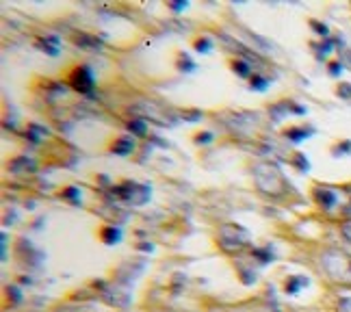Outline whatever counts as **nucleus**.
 <instances>
[{"label":"nucleus","mask_w":351,"mask_h":312,"mask_svg":"<svg viewBox=\"0 0 351 312\" xmlns=\"http://www.w3.org/2000/svg\"><path fill=\"white\" fill-rule=\"evenodd\" d=\"M254 180L267 195H282L286 191V178L273 163H258L254 167Z\"/></svg>","instance_id":"obj_1"},{"label":"nucleus","mask_w":351,"mask_h":312,"mask_svg":"<svg viewBox=\"0 0 351 312\" xmlns=\"http://www.w3.org/2000/svg\"><path fill=\"white\" fill-rule=\"evenodd\" d=\"M249 241V234L245 228L241 226H234V224H226L224 228L219 230V245L224 247L226 252H238L243 250Z\"/></svg>","instance_id":"obj_2"},{"label":"nucleus","mask_w":351,"mask_h":312,"mask_svg":"<svg viewBox=\"0 0 351 312\" xmlns=\"http://www.w3.org/2000/svg\"><path fill=\"white\" fill-rule=\"evenodd\" d=\"M113 193H117L126 202H130V204H143V202H147V197H150V189L133 185V182H126V185H122V187H115Z\"/></svg>","instance_id":"obj_3"},{"label":"nucleus","mask_w":351,"mask_h":312,"mask_svg":"<svg viewBox=\"0 0 351 312\" xmlns=\"http://www.w3.org/2000/svg\"><path fill=\"white\" fill-rule=\"evenodd\" d=\"M70 82H72L74 89L80 91V94H91V89H94V74H91V70L87 65H80L72 74Z\"/></svg>","instance_id":"obj_4"},{"label":"nucleus","mask_w":351,"mask_h":312,"mask_svg":"<svg viewBox=\"0 0 351 312\" xmlns=\"http://www.w3.org/2000/svg\"><path fill=\"white\" fill-rule=\"evenodd\" d=\"M102 299L106 304L115 306V308H126L130 304V295H128V291H122L119 286H108L102 291Z\"/></svg>","instance_id":"obj_5"},{"label":"nucleus","mask_w":351,"mask_h":312,"mask_svg":"<svg viewBox=\"0 0 351 312\" xmlns=\"http://www.w3.org/2000/svg\"><path fill=\"white\" fill-rule=\"evenodd\" d=\"M315 199L319 202V206H323V208H334V204H336V193L332 189H321V187H317L315 189Z\"/></svg>","instance_id":"obj_6"},{"label":"nucleus","mask_w":351,"mask_h":312,"mask_svg":"<svg viewBox=\"0 0 351 312\" xmlns=\"http://www.w3.org/2000/svg\"><path fill=\"white\" fill-rule=\"evenodd\" d=\"M9 169H11L13 173H20V176H24V173H33L37 169V163L24 156V159H15L11 165H9Z\"/></svg>","instance_id":"obj_7"},{"label":"nucleus","mask_w":351,"mask_h":312,"mask_svg":"<svg viewBox=\"0 0 351 312\" xmlns=\"http://www.w3.org/2000/svg\"><path fill=\"white\" fill-rule=\"evenodd\" d=\"M37 46H39V48H43L46 52L50 54V57H57V54H59V37H52V35H46L43 39H39V41H37Z\"/></svg>","instance_id":"obj_8"},{"label":"nucleus","mask_w":351,"mask_h":312,"mask_svg":"<svg viewBox=\"0 0 351 312\" xmlns=\"http://www.w3.org/2000/svg\"><path fill=\"white\" fill-rule=\"evenodd\" d=\"M76 43L80 46V48H87V50H98L100 46H102V41L91 37V35H80V37H76Z\"/></svg>","instance_id":"obj_9"},{"label":"nucleus","mask_w":351,"mask_h":312,"mask_svg":"<svg viewBox=\"0 0 351 312\" xmlns=\"http://www.w3.org/2000/svg\"><path fill=\"white\" fill-rule=\"evenodd\" d=\"M113 152L119 154V156H126L128 152H133V139H117L115 145H113Z\"/></svg>","instance_id":"obj_10"},{"label":"nucleus","mask_w":351,"mask_h":312,"mask_svg":"<svg viewBox=\"0 0 351 312\" xmlns=\"http://www.w3.org/2000/svg\"><path fill=\"white\" fill-rule=\"evenodd\" d=\"M29 132H31V139L35 143H39V141H43L46 137H48V130H46V128H41V126H37V124H31Z\"/></svg>","instance_id":"obj_11"},{"label":"nucleus","mask_w":351,"mask_h":312,"mask_svg":"<svg viewBox=\"0 0 351 312\" xmlns=\"http://www.w3.org/2000/svg\"><path fill=\"white\" fill-rule=\"evenodd\" d=\"M310 132L312 130H306V128H291V130H286V137H289L291 141H303Z\"/></svg>","instance_id":"obj_12"},{"label":"nucleus","mask_w":351,"mask_h":312,"mask_svg":"<svg viewBox=\"0 0 351 312\" xmlns=\"http://www.w3.org/2000/svg\"><path fill=\"white\" fill-rule=\"evenodd\" d=\"M119 236H122V232H119L115 226L106 228V230L102 232V238H104V243H108V245H113L115 241H119Z\"/></svg>","instance_id":"obj_13"},{"label":"nucleus","mask_w":351,"mask_h":312,"mask_svg":"<svg viewBox=\"0 0 351 312\" xmlns=\"http://www.w3.org/2000/svg\"><path fill=\"white\" fill-rule=\"evenodd\" d=\"M303 284H308L306 280L303 278H291L289 282H286V293H291V295H295V293H297Z\"/></svg>","instance_id":"obj_14"},{"label":"nucleus","mask_w":351,"mask_h":312,"mask_svg":"<svg viewBox=\"0 0 351 312\" xmlns=\"http://www.w3.org/2000/svg\"><path fill=\"white\" fill-rule=\"evenodd\" d=\"M234 72H236L238 76L247 78L249 74H252V68H249V63H247V61H241V59H238V61H234Z\"/></svg>","instance_id":"obj_15"},{"label":"nucleus","mask_w":351,"mask_h":312,"mask_svg":"<svg viewBox=\"0 0 351 312\" xmlns=\"http://www.w3.org/2000/svg\"><path fill=\"white\" fill-rule=\"evenodd\" d=\"M128 128H130L135 135H143L145 132V119H135V122L128 124Z\"/></svg>","instance_id":"obj_16"},{"label":"nucleus","mask_w":351,"mask_h":312,"mask_svg":"<svg viewBox=\"0 0 351 312\" xmlns=\"http://www.w3.org/2000/svg\"><path fill=\"white\" fill-rule=\"evenodd\" d=\"M195 48H198L200 52H208V50L212 48V41H210L208 37H204V39H198V41H195Z\"/></svg>","instance_id":"obj_17"},{"label":"nucleus","mask_w":351,"mask_h":312,"mask_svg":"<svg viewBox=\"0 0 351 312\" xmlns=\"http://www.w3.org/2000/svg\"><path fill=\"white\" fill-rule=\"evenodd\" d=\"M252 85H254L258 91H262V89L267 87V78H260V76H256V74H254V78H252Z\"/></svg>","instance_id":"obj_18"},{"label":"nucleus","mask_w":351,"mask_h":312,"mask_svg":"<svg viewBox=\"0 0 351 312\" xmlns=\"http://www.w3.org/2000/svg\"><path fill=\"white\" fill-rule=\"evenodd\" d=\"M63 197H68V199H74V202H76V197H78V189H76V187H68L65 191H63Z\"/></svg>","instance_id":"obj_19"},{"label":"nucleus","mask_w":351,"mask_h":312,"mask_svg":"<svg viewBox=\"0 0 351 312\" xmlns=\"http://www.w3.org/2000/svg\"><path fill=\"white\" fill-rule=\"evenodd\" d=\"M338 96L340 98H351V85H343L338 89Z\"/></svg>","instance_id":"obj_20"},{"label":"nucleus","mask_w":351,"mask_h":312,"mask_svg":"<svg viewBox=\"0 0 351 312\" xmlns=\"http://www.w3.org/2000/svg\"><path fill=\"white\" fill-rule=\"evenodd\" d=\"M343 236H345V238H347V241L351 243V221L343 224Z\"/></svg>","instance_id":"obj_21"},{"label":"nucleus","mask_w":351,"mask_h":312,"mask_svg":"<svg viewBox=\"0 0 351 312\" xmlns=\"http://www.w3.org/2000/svg\"><path fill=\"white\" fill-rule=\"evenodd\" d=\"M212 139V135L210 132H204V135H198V143H208Z\"/></svg>","instance_id":"obj_22"},{"label":"nucleus","mask_w":351,"mask_h":312,"mask_svg":"<svg viewBox=\"0 0 351 312\" xmlns=\"http://www.w3.org/2000/svg\"><path fill=\"white\" fill-rule=\"evenodd\" d=\"M312 26H315V29L323 35V37H327V29H325V26H321V24H317V22H312Z\"/></svg>","instance_id":"obj_23"},{"label":"nucleus","mask_w":351,"mask_h":312,"mask_svg":"<svg viewBox=\"0 0 351 312\" xmlns=\"http://www.w3.org/2000/svg\"><path fill=\"white\" fill-rule=\"evenodd\" d=\"M340 70H343V65H340V63H332V65H330V72H332V74H334V76L338 74Z\"/></svg>","instance_id":"obj_24"}]
</instances>
